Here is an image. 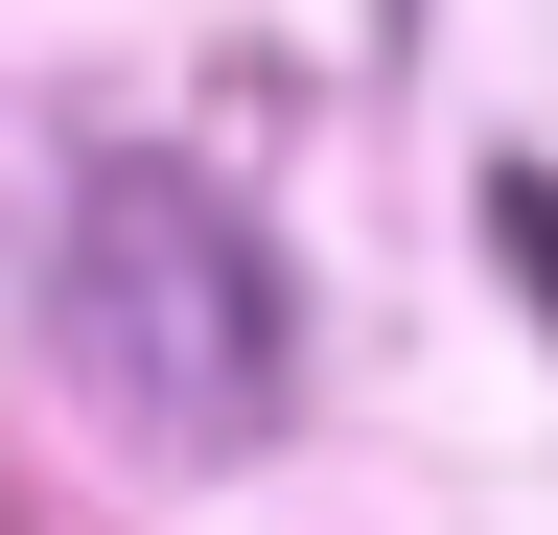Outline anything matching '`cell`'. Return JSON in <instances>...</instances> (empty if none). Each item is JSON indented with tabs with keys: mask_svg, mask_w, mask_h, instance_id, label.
Returning <instances> with one entry per match:
<instances>
[{
	"mask_svg": "<svg viewBox=\"0 0 558 535\" xmlns=\"http://www.w3.org/2000/svg\"><path fill=\"white\" fill-rule=\"evenodd\" d=\"M47 326H70V373H94L140 442H186V465L279 442V396H303L279 256H256V210H233L209 163H94V186H70V280H47Z\"/></svg>",
	"mask_w": 558,
	"mask_h": 535,
	"instance_id": "1",
	"label": "cell"
}]
</instances>
